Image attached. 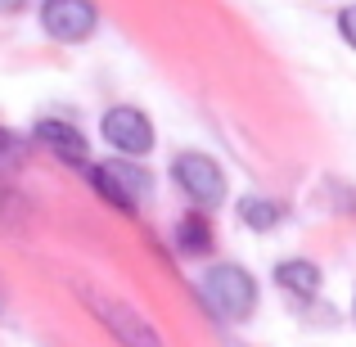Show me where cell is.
<instances>
[{
	"instance_id": "obj_7",
	"label": "cell",
	"mask_w": 356,
	"mask_h": 347,
	"mask_svg": "<svg viewBox=\"0 0 356 347\" xmlns=\"http://www.w3.org/2000/svg\"><path fill=\"white\" fill-rule=\"evenodd\" d=\"M95 312L104 316V325H108V330L118 334V343H122V347H163V343H158V334L149 330V325L140 321V316H131L127 307H108V302H95Z\"/></svg>"
},
{
	"instance_id": "obj_3",
	"label": "cell",
	"mask_w": 356,
	"mask_h": 347,
	"mask_svg": "<svg viewBox=\"0 0 356 347\" xmlns=\"http://www.w3.org/2000/svg\"><path fill=\"white\" fill-rule=\"evenodd\" d=\"M172 181L181 185V194L199 208H217L226 199V176L208 154H181L172 163Z\"/></svg>"
},
{
	"instance_id": "obj_9",
	"label": "cell",
	"mask_w": 356,
	"mask_h": 347,
	"mask_svg": "<svg viewBox=\"0 0 356 347\" xmlns=\"http://www.w3.org/2000/svg\"><path fill=\"white\" fill-rule=\"evenodd\" d=\"M280 217H284V208H280V203H270V199H261V194H252V199L239 203V221L248 230H275Z\"/></svg>"
},
{
	"instance_id": "obj_11",
	"label": "cell",
	"mask_w": 356,
	"mask_h": 347,
	"mask_svg": "<svg viewBox=\"0 0 356 347\" xmlns=\"http://www.w3.org/2000/svg\"><path fill=\"white\" fill-rule=\"evenodd\" d=\"M18 167H23V140L0 127V176H14Z\"/></svg>"
},
{
	"instance_id": "obj_13",
	"label": "cell",
	"mask_w": 356,
	"mask_h": 347,
	"mask_svg": "<svg viewBox=\"0 0 356 347\" xmlns=\"http://www.w3.org/2000/svg\"><path fill=\"white\" fill-rule=\"evenodd\" d=\"M23 5H27V0H0V14H18Z\"/></svg>"
},
{
	"instance_id": "obj_8",
	"label": "cell",
	"mask_w": 356,
	"mask_h": 347,
	"mask_svg": "<svg viewBox=\"0 0 356 347\" xmlns=\"http://www.w3.org/2000/svg\"><path fill=\"white\" fill-rule=\"evenodd\" d=\"M275 284L284 289V293H293V298H316L321 293V271H316L312 261H302V257H289V261L275 266Z\"/></svg>"
},
{
	"instance_id": "obj_4",
	"label": "cell",
	"mask_w": 356,
	"mask_h": 347,
	"mask_svg": "<svg viewBox=\"0 0 356 347\" xmlns=\"http://www.w3.org/2000/svg\"><path fill=\"white\" fill-rule=\"evenodd\" d=\"M99 14L90 0H41V27L54 41H86Z\"/></svg>"
},
{
	"instance_id": "obj_12",
	"label": "cell",
	"mask_w": 356,
	"mask_h": 347,
	"mask_svg": "<svg viewBox=\"0 0 356 347\" xmlns=\"http://www.w3.org/2000/svg\"><path fill=\"white\" fill-rule=\"evenodd\" d=\"M339 32H343V41L356 50V5H348V9L339 14Z\"/></svg>"
},
{
	"instance_id": "obj_1",
	"label": "cell",
	"mask_w": 356,
	"mask_h": 347,
	"mask_svg": "<svg viewBox=\"0 0 356 347\" xmlns=\"http://www.w3.org/2000/svg\"><path fill=\"white\" fill-rule=\"evenodd\" d=\"M203 298L221 321H248L257 307V280L243 266L221 261V266H208V275H203Z\"/></svg>"
},
{
	"instance_id": "obj_14",
	"label": "cell",
	"mask_w": 356,
	"mask_h": 347,
	"mask_svg": "<svg viewBox=\"0 0 356 347\" xmlns=\"http://www.w3.org/2000/svg\"><path fill=\"white\" fill-rule=\"evenodd\" d=\"M352 312H356V307H352Z\"/></svg>"
},
{
	"instance_id": "obj_6",
	"label": "cell",
	"mask_w": 356,
	"mask_h": 347,
	"mask_svg": "<svg viewBox=\"0 0 356 347\" xmlns=\"http://www.w3.org/2000/svg\"><path fill=\"white\" fill-rule=\"evenodd\" d=\"M36 140H41L59 163H68V167H86V158H90L86 136H81L77 127H68V122H59V118H41V122H36Z\"/></svg>"
},
{
	"instance_id": "obj_5",
	"label": "cell",
	"mask_w": 356,
	"mask_h": 347,
	"mask_svg": "<svg viewBox=\"0 0 356 347\" xmlns=\"http://www.w3.org/2000/svg\"><path fill=\"white\" fill-rule=\"evenodd\" d=\"M104 140L118 149V154L140 158V154L154 149V127H149V118L140 113V108L118 104V108H108V113H104Z\"/></svg>"
},
{
	"instance_id": "obj_10",
	"label": "cell",
	"mask_w": 356,
	"mask_h": 347,
	"mask_svg": "<svg viewBox=\"0 0 356 347\" xmlns=\"http://www.w3.org/2000/svg\"><path fill=\"white\" fill-rule=\"evenodd\" d=\"M176 243H181L185 252H194V257H199V252H208V248H212L208 221H203V217H185L181 226H176Z\"/></svg>"
},
{
	"instance_id": "obj_2",
	"label": "cell",
	"mask_w": 356,
	"mask_h": 347,
	"mask_svg": "<svg viewBox=\"0 0 356 347\" xmlns=\"http://www.w3.org/2000/svg\"><path fill=\"white\" fill-rule=\"evenodd\" d=\"M90 181H95V190L122 212H136L140 203L154 194V176L140 163H131V158H108V163L90 167Z\"/></svg>"
}]
</instances>
